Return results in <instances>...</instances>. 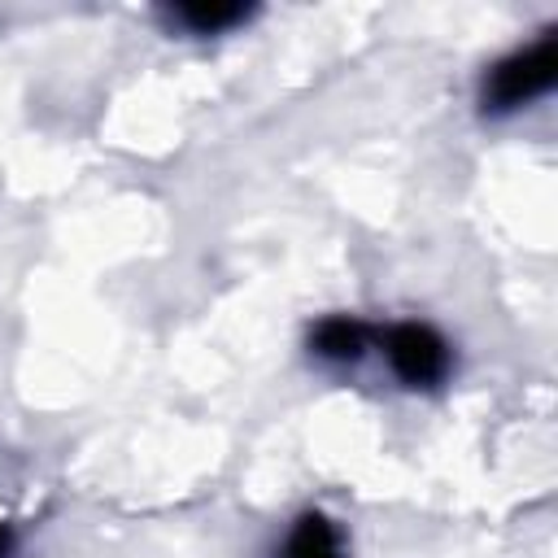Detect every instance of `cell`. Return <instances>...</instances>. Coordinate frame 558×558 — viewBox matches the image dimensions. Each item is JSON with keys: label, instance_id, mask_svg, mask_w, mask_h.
I'll list each match as a JSON object with an SVG mask.
<instances>
[{"label": "cell", "instance_id": "6da1fadb", "mask_svg": "<svg viewBox=\"0 0 558 558\" xmlns=\"http://www.w3.org/2000/svg\"><path fill=\"white\" fill-rule=\"evenodd\" d=\"M554 78H558V39H554V31H549V35H541L536 44L514 48L510 57H501V61L484 74V83H480V105H484L488 113H510V109H519V105L545 96V92L554 87Z\"/></svg>", "mask_w": 558, "mask_h": 558}, {"label": "cell", "instance_id": "7a4b0ae2", "mask_svg": "<svg viewBox=\"0 0 558 558\" xmlns=\"http://www.w3.org/2000/svg\"><path fill=\"white\" fill-rule=\"evenodd\" d=\"M384 357L405 388H436L449 375V344L427 323H397L384 331Z\"/></svg>", "mask_w": 558, "mask_h": 558}, {"label": "cell", "instance_id": "3957f363", "mask_svg": "<svg viewBox=\"0 0 558 558\" xmlns=\"http://www.w3.org/2000/svg\"><path fill=\"white\" fill-rule=\"evenodd\" d=\"M310 349L323 362H357L366 353V327L349 314H331L310 331Z\"/></svg>", "mask_w": 558, "mask_h": 558}, {"label": "cell", "instance_id": "277c9868", "mask_svg": "<svg viewBox=\"0 0 558 558\" xmlns=\"http://www.w3.org/2000/svg\"><path fill=\"white\" fill-rule=\"evenodd\" d=\"M170 17L179 26H187L192 35H218L231 31L248 17V4H227V0H192V4H174Z\"/></svg>", "mask_w": 558, "mask_h": 558}, {"label": "cell", "instance_id": "5b68a950", "mask_svg": "<svg viewBox=\"0 0 558 558\" xmlns=\"http://www.w3.org/2000/svg\"><path fill=\"white\" fill-rule=\"evenodd\" d=\"M283 558H340V545H336V532L323 514H301L292 536H288V549Z\"/></svg>", "mask_w": 558, "mask_h": 558}, {"label": "cell", "instance_id": "8992f818", "mask_svg": "<svg viewBox=\"0 0 558 558\" xmlns=\"http://www.w3.org/2000/svg\"><path fill=\"white\" fill-rule=\"evenodd\" d=\"M9 554H13V536L0 527V558H9Z\"/></svg>", "mask_w": 558, "mask_h": 558}]
</instances>
